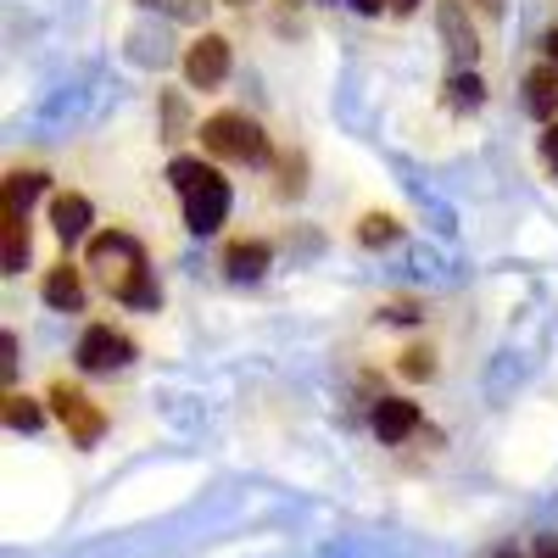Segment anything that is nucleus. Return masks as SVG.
<instances>
[{
	"instance_id": "4",
	"label": "nucleus",
	"mask_w": 558,
	"mask_h": 558,
	"mask_svg": "<svg viewBox=\"0 0 558 558\" xmlns=\"http://www.w3.org/2000/svg\"><path fill=\"white\" fill-rule=\"evenodd\" d=\"M78 368L84 375H112V368H129L134 363V341L123 330H112V324H89V330L78 336Z\"/></svg>"
},
{
	"instance_id": "22",
	"label": "nucleus",
	"mask_w": 558,
	"mask_h": 558,
	"mask_svg": "<svg viewBox=\"0 0 558 558\" xmlns=\"http://www.w3.org/2000/svg\"><path fill=\"white\" fill-rule=\"evenodd\" d=\"M542 157L558 168V123H547V129H542Z\"/></svg>"
},
{
	"instance_id": "20",
	"label": "nucleus",
	"mask_w": 558,
	"mask_h": 558,
	"mask_svg": "<svg viewBox=\"0 0 558 558\" xmlns=\"http://www.w3.org/2000/svg\"><path fill=\"white\" fill-rule=\"evenodd\" d=\"M0 352H7V357H0V368H7V380L17 375V336H0Z\"/></svg>"
},
{
	"instance_id": "21",
	"label": "nucleus",
	"mask_w": 558,
	"mask_h": 558,
	"mask_svg": "<svg viewBox=\"0 0 558 558\" xmlns=\"http://www.w3.org/2000/svg\"><path fill=\"white\" fill-rule=\"evenodd\" d=\"M162 112H168V134H162V140H179V118H184L179 96H168V101H162Z\"/></svg>"
},
{
	"instance_id": "1",
	"label": "nucleus",
	"mask_w": 558,
	"mask_h": 558,
	"mask_svg": "<svg viewBox=\"0 0 558 558\" xmlns=\"http://www.w3.org/2000/svg\"><path fill=\"white\" fill-rule=\"evenodd\" d=\"M89 268L101 274V286L123 302V307H140V313H157L162 307V286H157V268L146 257L134 235L123 229H107V235L89 241Z\"/></svg>"
},
{
	"instance_id": "10",
	"label": "nucleus",
	"mask_w": 558,
	"mask_h": 558,
	"mask_svg": "<svg viewBox=\"0 0 558 558\" xmlns=\"http://www.w3.org/2000/svg\"><path fill=\"white\" fill-rule=\"evenodd\" d=\"M89 218H96V213H89V202L73 196V191L51 202V229H57V241H62V246H78V241L89 235Z\"/></svg>"
},
{
	"instance_id": "14",
	"label": "nucleus",
	"mask_w": 558,
	"mask_h": 558,
	"mask_svg": "<svg viewBox=\"0 0 558 558\" xmlns=\"http://www.w3.org/2000/svg\"><path fill=\"white\" fill-rule=\"evenodd\" d=\"M357 241H363V246H391V241H397V218H391V213H368L363 229H357Z\"/></svg>"
},
{
	"instance_id": "19",
	"label": "nucleus",
	"mask_w": 558,
	"mask_h": 558,
	"mask_svg": "<svg viewBox=\"0 0 558 558\" xmlns=\"http://www.w3.org/2000/svg\"><path fill=\"white\" fill-rule=\"evenodd\" d=\"M151 12H168V17H179V23H196L202 12H207V0H146Z\"/></svg>"
},
{
	"instance_id": "24",
	"label": "nucleus",
	"mask_w": 558,
	"mask_h": 558,
	"mask_svg": "<svg viewBox=\"0 0 558 558\" xmlns=\"http://www.w3.org/2000/svg\"><path fill=\"white\" fill-rule=\"evenodd\" d=\"M536 558H558V542H553V536H542V542H536Z\"/></svg>"
},
{
	"instance_id": "17",
	"label": "nucleus",
	"mask_w": 558,
	"mask_h": 558,
	"mask_svg": "<svg viewBox=\"0 0 558 558\" xmlns=\"http://www.w3.org/2000/svg\"><path fill=\"white\" fill-rule=\"evenodd\" d=\"M39 191H45V179H39V173H7V202L28 207Z\"/></svg>"
},
{
	"instance_id": "27",
	"label": "nucleus",
	"mask_w": 558,
	"mask_h": 558,
	"mask_svg": "<svg viewBox=\"0 0 558 558\" xmlns=\"http://www.w3.org/2000/svg\"><path fill=\"white\" fill-rule=\"evenodd\" d=\"M497 558H520V553H497Z\"/></svg>"
},
{
	"instance_id": "28",
	"label": "nucleus",
	"mask_w": 558,
	"mask_h": 558,
	"mask_svg": "<svg viewBox=\"0 0 558 558\" xmlns=\"http://www.w3.org/2000/svg\"><path fill=\"white\" fill-rule=\"evenodd\" d=\"M229 7H246V0H229Z\"/></svg>"
},
{
	"instance_id": "15",
	"label": "nucleus",
	"mask_w": 558,
	"mask_h": 558,
	"mask_svg": "<svg viewBox=\"0 0 558 558\" xmlns=\"http://www.w3.org/2000/svg\"><path fill=\"white\" fill-rule=\"evenodd\" d=\"M447 101H452V107H481V78L458 68V73L447 78Z\"/></svg>"
},
{
	"instance_id": "11",
	"label": "nucleus",
	"mask_w": 558,
	"mask_h": 558,
	"mask_svg": "<svg viewBox=\"0 0 558 558\" xmlns=\"http://www.w3.org/2000/svg\"><path fill=\"white\" fill-rule=\"evenodd\" d=\"M525 112L542 123H558V68H531L525 73Z\"/></svg>"
},
{
	"instance_id": "16",
	"label": "nucleus",
	"mask_w": 558,
	"mask_h": 558,
	"mask_svg": "<svg viewBox=\"0 0 558 558\" xmlns=\"http://www.w3.org/2000/svg\"><path fill=\"white\" fill-rule=\"evenodd\" d=\"M402 375H408V380H430V375H436V352H430V347H408V352H402Z\"/></svg>"
},
{
	"instance_id": "2",
	"label": "nucleus",
	"mask_w": 558,
	"mask_h": 558,
	"mask_svg": "<svg viewBox=\"0 0 558 558\" xmlns=\"http://www.w3.org/2000/svg\"><path fill=\"white\" fill-rule=\"evenodd\" d=\"M168 179L179 184V196H184V229L191 235H213V229H223L229 218V179L218 168H207L202 157H173Z\"/></svg>"
},
{
	"instance_id": "3",
	"label": "nucleus",
	"mask_w": 558,
	"mask_h": 558,
	"mask_svg": "<svg viewBox=\"0 0 558 558\" xmlns=\"http://www.w3.org/2000/svg\"><path fill=\"white\" fill-rule=\"evenodd\" d=\"M202 146H207L213 157H223V162H246V168L268 162V134H263V123L246 118V112H213V118L202 123Z\"/></svg>"
},
{
	"instance_id": "5",
	"label": "nucleus",
	"mask_w": 558,
	"mask_h": 558,
	"mask_svg": "<svg viewBox=\"0 0 558 558\" xmlns=\"http://www.w3.org/2000/svg\"><path fill=\"white\" fill-rule=\"evenodd\" d=\"M51 408H57V418L68 425L73 447H96V441H101V430H107V413H101L96 402H89L78 386L57 380V386H51Z\"/></svg>"
},
{
	"instance_id": "23",
	"label": "nucleus",
	"mask_w": 558,
	"mask_h": 558,
	"mask_svg": "<svg viewBox=\"0 0 558 558\" xmlns=\"http://www.w3.org/2000/svg\"><path fill=\"white\" fill-rule=\"evenodd\" d=\"M386 7H391L397 17H408V12H418V0H386Z\"/></svg>"
},
{
	"instance_id": "25",
	"label": "nucleus",
	"mask_w": 558,
	"mask_h": 558,
	"mask_svg": "<svg viewBox=\"0 0 558 558\" xmlns=\"http://www.w3.org/2000/svg\"><path fill=\"white\" fill-rule=\"evenodd\" d=\"M352 7H357V12H363V17H375V12H380V7H386V0H352Z\"/></svg>"
},
{
	"instance_id": "26",
	"label": "nucleus",
	"mask_w": 558,
	"mask_h": 558,
	"mask_svg": "<svg viewBox=\"0 0 558 558\" xmlns=\"http://www.w3.org/2000/svg\"><path fill=\"white\" fill-rule=\"evenodd\" d=\"M547 57H553V68H558V28L547 34Z\"/></svg>"
},
{
	"instance_id": "8",
	"label": "nucleus",
	"mask_w": 558,
	"mask_h": 558,
	"mask_svg": "<svg viewBox=\"0 0 558 558\" xmlns=\"http://www.w3.org/2000/svg\"><path fill=\"white\" fill-rule=\"evenodd\" d=\"M0 263H7V274H23L28 263V207L17 202H0Z\"/></svg>"
},
{
	"instance_id": "12",
	"label": "nucleus",
	"mask_w": 558,
	"mask_h": 558,
	"mask_svg": "<svg viewBox=\"0 0 558 558\" xmlns=\"http://www.w3.org/2000/svg\"><path fill=\"white\" fill-rule=\"evenodd\" d=\"M39 296L51 302L57 313H78V307H84V279H78V268H73V263L51 268V274H45V286H39Z\"/></svg>"
},
{
	"instance_id": "7",
	"label": "nucleus",
	"mask_w": 558,
	"mask_h": 558,
	"mask_svg": "<svg viewBox=\"0 0 558 558\" xmlns=\"http://www.w3.org/2000/svg\"><path fill=\"white\" fill-rule=\"evenodd\" d=\"M436 28H441V39H447L452 62H458V68H470L481 45H475V28H470V12H463V0H441V7H436Z\"/></svg>"
},
{
	"instance_id": "13",
	"label": "nucleus",
	"mask_w": 558,
	"mask_h": 558,
	"mask_svg": "<svg viewBox=\"0 0 558 558\" xmlns=\"http://www.w3.org/2000/svg\"><path fill=\"white\" fill-rule=\"evenodd\" d=\"M268 263H274V252H268L263 241H235V246L223 252V274H229V279H263Z\"/></svg>"
},
{
	"instance_id": "6",
	"label": "nucleus",
	"mask_w": 558,
	"mask_h": 558,
	"mask_svg": "<svg viewBox=\"0 0 558 558\" xmlns=\"http://www.w3.org/2000/svg\"><path fill=\"white\" fill-rule=\"evenodd\" d=\"M184 78H191V89H218L229 78V39L202 34L191 51H184Z\"/></svg>"
},
{
	"instance_id": "18",
	"label": "nucleus",
	"mask_w": 558,
	"mask_h": 558,
	"mask_svg": "<svg viewBox=\"0 0 558 558\" xmlns=\"http://www.w3.org/2000/svg\"><path fill=\"white\" fill-rule=\"evenodd\" d=\"M7 425H12V430H39V408L12 391V397H7Z\"/></svg>"
},
{
	"instance_id": "9",
	"label": "nucleus",
	"mask_w": 558,
	"mask_h": 558,
	"mask_svg": "<svg viewBox=\"0 0 558 558\" xmlns=\"http://www.w3.org/2000/svg\"><path fill=\"white\" fill-rule=\"evenodd\" d=\"M413 430H418V408H413L408 397H380V402H375V436H380L386 447L408 441Z\"/></svg>"
}]
</instances>
